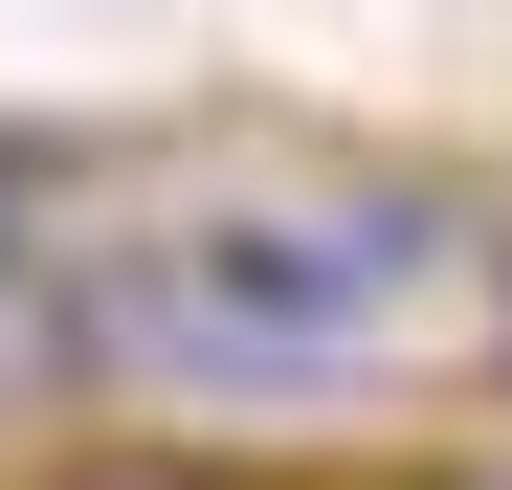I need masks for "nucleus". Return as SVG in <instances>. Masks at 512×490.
I'll return each mask as SVG.
<instances>
[{"label":"nucleus","mask_w":512,"mask_h":490,"mask_svg":"<svg viewBox=\"0 0 512 490\" xmlns=\"http://www.w3.org/2000/svg\"><path fill=\"white\" fill-rule=\"evenodd\" d=\"M45 490H245V468H179V446H67Z\"/></svg>","instance_id":"7ed1b4c3"},{"label":"nucleus","mask_w":512,"mask_h":490,"mask_svg":"<svg viewBox=\"0 0 512 490\" xmlns=\"http://www.w3.org/2000/svg\"><path fill=\"white\" fill-rule=\"evenodd\" d=\"M423 268H468L423 201H223V223L112 268V357H156V379H334V357H379L423 312Z\"/></svg>","instance_id":"f257e3e1"},{"label":"nucleus","mask_w":512,"mask_h":490,"mask_svg":"<svg viewBox=\"0 0 512 490\" xmlns=\"http://www.w3.org/2000/svg\"><path fill=\"white\" fill-rule=\"evenodd\" d=\"M67 179H90V134H0V290H23V223H45Z\"/></svg>","instance_id":"f03ea898"},{"label":"nucleus","mask_w":512,"mask_h":490,"mask_svg":"<svg viewBox=\"0 0 512 490\" xmlns=\"http://www.w3.org/2000/svg\"><path fill=\"white\" fill-rule=\"evenodd\" d=\"M423 490H512V446H468V468H423Z\"/></svg>","instance_id":"20e7f679"}]
</instances>
